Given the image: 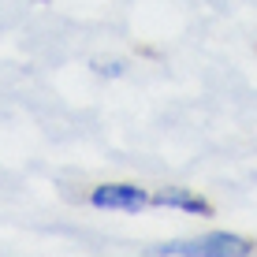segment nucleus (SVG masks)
I'll return each instance as SVG.
<instances>
[{
    "instance_id": "nucleus-1",
    "label": "nucleus",
    "mask_w": 257,
    "mask_h": 257,
    "mask_svg": "<svg viewBox=\"0 0 257 257\" xmlns=\"http://www.w3.org/2000/svg\"><path fill=\"white\" fill-rule=\"evenodd\" d=\"M153 253H172V257H246L253 253V242L242 235L227 231H209L198 238H172V242L153 246Z\"/></svg>"
},
{
    "instance_id": "nucleus-3",
    "label": "nucleus",
    "mask_w": 257,
    "mask_h": 257,
    "mask_svg": "<svg viewBox=\"0 0 257 257\" xmlns=\"http://www.w3.org/2000/svg\"><path fill=\"white\" fill-rule=\"evenodd\" d=\"M153 205H172V209H187V212H201V216H209V201H201L198 194H187L179 187H168V190H157L153 194Z\"/></svg>"
},
{
    "instance_id": "nucleus-2",
    "label": "nucleus",
    "mask_w": 257,
    "mask_h": 257,
    "mask_svg": "<svg viewBox=\"0 0 257 257\" xmlns=\"http://www.w3.org/2000/svg\"><path fill=\"white\" fill-rule=\"evenodd\" d=\"M90 201L97 209H119V212H138L146 205H153V194L135 183H104L90 194Z\"/></svg>"
}]
</instances>
